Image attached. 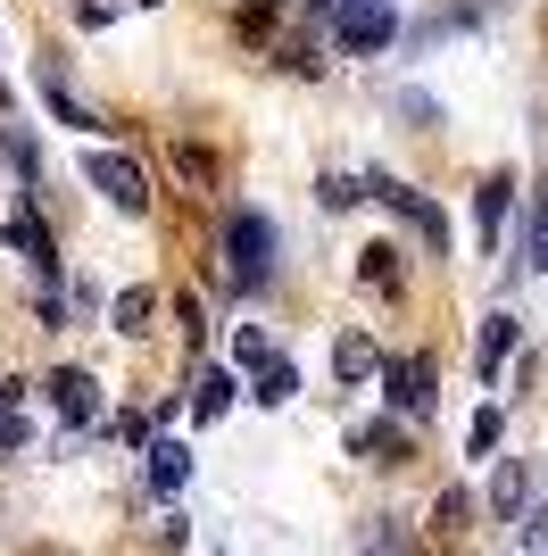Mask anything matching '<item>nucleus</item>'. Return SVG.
<instances>
[{"mask_svg": "<svg viewBox=\"0 0 548 556\" xmlns=\"http://www.w3.org/2000/svg\"><path fill=\"white\" fill-rule=\"evenodd\" d=\"M150 307H159L150 291H125V300H116V332H141V325H150Z\"/></svg>", "mask_w": 548, "mask_h": 556, "instance_id": "obj_15", "label": "nucleus"}, {"mask_svg": "<svg viewBox=\"0 0 548 556\" xmlns=\"http://www.w3.org/2000/svg\"><path fill=\"white\" fill-rule=\"evenodd\" d=\"M524 266H540V275H548V184L532 191V225H524Z\"/></svg>", "mask_w": 548, "mask_h": 556, "instance_id": "obj_11", "label": "nucleus"}, {"mask_svg": "<svg viewBox=\"0 0 548 556\" xmlns=\"http://www.w3.org/2000/svg\"><path fill=\"white\" fill-rule=\"evenodd\" d=\"M84 175L100 184V200H116L125 216H141V208H150V184H141V166H134V159H116V150H91V159H84Z\"/></svg>", "mask_w": 548, "mask_h": 556, "instance_id": "obj_3", "label": "nucleus"}, {"mask_svg": "<svg viewBox=\"0 0 548 556\" xmlns=\"http://www.w3.org/2000/svg\"><path fill=\"white\" fill-rule=\"evenodd\" d=\"M341 374H349V382H365V374H374V341L349 332V341H341Z\"/></svg>", "mask_w": 548, "mask_h": 556, "instance_id": "obj_16", "label": "nucleus"}, {"mask_svg": "<svg viewBox=\"0 0 548 556\" xmlns=\"http://www.w3.org/2000/svg\"><path fill=\"white\" fill-rule=\"evenodd\" d=\"M258 374V407H283V399H299V366H291V357H266V366H250Z\"/></svg>", "mask_w": 548, "mask_h": 556, "instance_id": "obj_7", "label": "nucleus"}, {"mask_svg": "<svg viewBox=\"0 0 548 556\" xmlns=\"http://www.w3.org/2000/svg\"><path fill=\"white\" fill-rule=\"evenodd\" d=\"M465 448H474V457H490V448H499V407H482V416H474V432H465Z\"/></svg>", "mask_w": 548, "mask_h": 556, "instance_id": "obj_17", "label": "nucleus"}, {"mask_svg": "<svg viewBox=\"0 0 548 556\" xmlns=\"http://www.w3.org/2000/svg\"><path fill=\"white\" fill-rule=\"evenodd\" d=\"M225 250H233V282H266L274 275V225L258 208L225 216Z\"/></svg>", "mask_w": 548, "mask_h": 556, "instance_id": "obj_1", "label": "nucleus"}, {"mask_svg": "<svg viewBox=\"0 0 548 556\" xmlns=\"http://www.w3.org/2000/svg\"><path fill=\"white\" fill-rule=\"evenodd\" d=\"M507 200H515V184H507V175H490V184H482V200H474V216H482V232H490V241H499V225H507Z\"/></svg>", "mask_w": 548, "mask_h": 556, "instance_id": "obj_12", "label": "nucleus"}, {"mask_svg": "<svg viewBox=\"0 0 548 556\" xmlns=\"http://www.w3.org/2000/svg\"><path fill=\"white\" fill-rule=\"evenodd\" d=\"M465 515H474V498H465V490H440V507H433V523H440V532H457Z\"/></svg>", "mask_w": 548, "mask_h": 556, "instance_id": "obj_18", "label": "nucleus"}, {"mask_svg": "<svg viewBox=\"0 0 548 556\" xmlns=\"http://www.w3.org/2000/svg\"><path fill=\"white\" fill-rule=\"evenodd\" d=\"M383 399L399 416H433V357H383Z\"/></svg>", "mask_w": 548, "mask_h": 556, "instance_id": "obj_4", "label": "nucleus"}, {"mask_svg": "<svg viewBox=\"0 0 548 556\" xmlns=\"http://www.w3.org/2000/svg\"><path fill=\"white\" fill-rule=\"evenodd\" d=\"M365 556H415V548H408L399 532H383V523H374V532H365Z\"/></svg>", "mask_w": 548, "mask_h": 556, "instance_id": "obj_19", "label": "nucleus"}, {"mask_svg": "<svg viewBox=\"0 0 548 556\" xmlns=\"http://www.w3.org/2000/svg\"><path fill=\"white\" fill-rule=\"evenodd\" d=\"M507 349H515V316H490V325H482V374H499Z\"/></svg>", "mask_w": 548, "mask_h": 556, "instance_id": "obj_13", "label": "nucleus"}, {"mask_svg": "<svg viewBox=\"0 0 548 556\" xmlns=\"http://www.w3.org/2000/svg\"><path fill=\"white\" fill-rule=\"evenodd\" d=\"M524 490H532V465H507L499 473V515H524Z\"/></svg>", "mask_w": 548, "mask_h": 556, "instance_id": "obj_14", "label": "nucleus"}, {"mask_svg": "<svg viewBox=\"0 0 548 556\" xmlns=\"http://www.w3.org/2000/svg\"><path fill=\"white\" fill-rule=\"evenodd\" d=\"M233 407V374H200L191 382V424H216Z\"/></svg>", "mask_w": 548, "mask_h": 556, "instance_id": "obj_9", "label": "nucleus"}, {"mask_svg": "<svg viewBox=\"0 0 548 556\" xmlns=\"http://www.w3.org/2000/svg\"><path fill=\"white\" fill-rule=\"evenodd\" d=\"M349 448H358L365 465H399V457H408V441H399L390 424H365V432H358V441H349Z\"/></svg>", "mask_w": 548, "mask_h": 556, "instance_id": "obj_10", "label": "nucleus"}, {"mask_svg": "<svg viewBox=\"0 0 548 556\" xmlns=\"http://www.w3.org/2000/svg\"><path fill=\"white\" fill-rule=\"evenodd\" d=\"M50 399H59V416H67V424H91V407H100V382H91L84 366H67V374H50Z\"/></svg>", "mask_w": 548, "mask_h": 556, "instance_id": "obj_6", "label": "nucleus"}, {"mask_svg": "<svg viewBox=\"0 0 548 556\" xmlns=\"http://www.w3.org/2000/svg\"><path fill=\"white\" fill-rule=\"evenodd\" d=\"M399 34V9L390 0H341V17H333V42L341 50H383Z\"/></svg>", "mask_w": 548, "mask_h": 556, "instance_id": "obj_2", "label": "nucleus"}, {"mask_svg": "<svg viewBox=\"0 0 548 556\" xmlns=\"http://www.w3.org/2000/svg\"><path fill=\"white\" fill-rule=\"evenodd\" d=\"M365 191H374L383 208H399V216H408V225L424 232V250H449V225H440V208H433V200H424V191H408V184H399V175H374V184H365Z\"/></svg>", "mask_w": 548, "mask_h": 556, "instance_id": "obj_5", "label": "nucleus"}, {"mask_svg": "<svg viewBox=\"0 0 548 556\" xmlns=\"http://www.w3.org/2000/svg\"><path fill=\"white\" fill-rule=\"evenodd\" d=\"M150 482L175 498V490L191 482V448H183V441H159V448H150Z\"/></svg>", "mask_w": 548, "mask_h": 556, "instance_id": "obj_8", "label": "nucleus"}]
</instances>
